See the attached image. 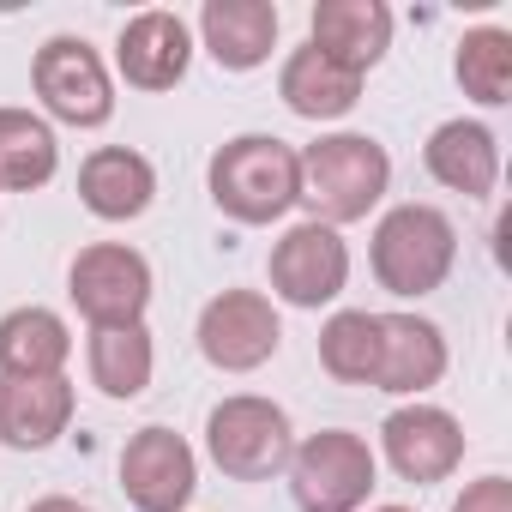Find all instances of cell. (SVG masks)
Returning a JSON list of instances; mask_svg holds the SVG:
<instances>
[{"instance_id":"8fae6325","label":"cell","mask_w":512,"mask_h":512,"mask_svg":"<svg viewBox=\"0 0 512 512\" xmlns=\"http://www.w3.org/2000/svg\"><path fill=\"white\" fill-rule=\"evenodd\" d=\"M380 446H386V464L404 482H416V488L446 482L464 464V428L440 404H404V410H392L380 422Z\"/></svg>"},{"instance_id":"5b68a950","label":"cell","mask_w":512,"mask_h":512,"mask_svg":"<svg viewBox=\"0 0 512 512\" xmlns=\"http://www.w3.org/2000/svg\"><path fill=\"white\" fill-rule=\"evenodd\" d=\"M290 494L302 512H362L374 482H380V458L362 434L350 428H320L290 452Z\"/></svg>"},{"instance_id":"6da1fadb","label":"cell","mask_w":512,"mask_h":512,"mask_svg":"<svg viewBox=\"0 0 512 512\" xmlns=\"http://www.w3.org/2000/svg\"><path fill=\"white\" fill-rule=\"evenodd\" d=\"M296 163H302V205L326 229L362 223L392 187V157L368 133H326L308 151H296Z\"/></svg>"},{"instance_id":"d6986e66","label":"cell","mask_w":512,"mask_h":512,"mask_svg":"<svg viewBox=\"0 0 512 512\" xmlns=\"http://www.w3.org/2000/svg\"><path fill=\"white\" fill-rule=\"evenodd\" d=\"M278 97L302 121H338V115H350L362 103V73H350V67L326 61L314 43H302L278 73Z\"/></svg>"},{"instance_id":"5bb4252c","label":"cell","mask_w":512,"mask_h":512,"mask_svg":"<svg viewBox=\"0 0 512 512\" xmlns=\"http://www.w3.org/2000/svg\"><path fill=\"white\" fill-rule=\"evenodd\" d=\"M73 380L67 374H43V380H13L0 374V446L13 452H43L67 434L73 422Z\"/></svg>"},{"instance_id":"e0dca14e","label":"cell","mask_w":512,"mask_h":512,"mask_svg":"<svg viewBox=\"0 0 512 512\" xmlns=\"http://www.w3.org/2000/svg\"><path fill=\"white\" fill-rule=\"evenodd\" d=\"M79 199L103 223H133L157 199V169H151V157H139L127 145H103L79 163Z\"/></svg>"},{"instance_id":"9c48e42d","label":"cell","mask_w":512,"mask_h":512,"mask_svg":"<svg viewBox=\"0 0 512 512\" xmlns=\"http://www.w3.org/2000/svg\"><path fill=\"white\" fill-rule=\"evenodd\" d=\"M344 284H350V247L338 229H326L314 217L284 229V241L272 247V290L290 308H326L344 296Z\"/></svg>"},{"instance_id":"8992f818","label":"cell","mask_w":512,"mask_h":512,"mask_svg":"<svg viewBox=\"0 0 512 512\" xmlns=\"http://www.w3.org/2000/svg\"><path fill=\"white\" fill-rule=\"evenodd\" d=\"M67 296L73 308L97 326H139L151 308V260L127 241H91L67 266Z\"/></svg>"},{"instance_id":"3957f363","label":"cell","mask_w":512,"mask_h":512,"mask_svg":"<svg viewBox=\"0 0 512 512\" xmlns=\"http://www.w3.org/2000/svg\"><path fill=\"white\" fill-rule=\"evenodd\" d=\"M368 266L380 278V290L392 296H434L452 266H458V229L440 205H392L374 223V247H368Z\"/></svg>"},{"instance_id":"2e32d148","label":"cell","mask_w":512,"mask_h":512,"mask_svg":"<svg viewBox=\"0 0 512 512\" xmlns=\"http://www.w3.org/2000/svg\"><path fill=\"white\" fill-rule=\"evenodd\" d=\"M308 43L326 61L368 73L392 49V7H380V0H320L308 19Z\"/></svg>"},{"instance_id":"44dd1931","label":"cell","mask_w":512,"mask_h":512,"mask_svg":"<svg viewBox=\"0 0 512 512\" xmlns=\"http://www.w3.org/2000/svg\"><path fill=\"white\" fill-rule=\"evenodd\" d=\"M55 169H61L55 127L31 109H0V187L31 193V187H49Z\"/></svg>"},{"instance_id":"52a82bcc","label":"cell","mask_w":512,"mask_h":512,"mask_svg":"<svg viewBox=\"0 0 512 512\" xmlns=\"http://www.w3.org/2000/svg\"><path fill=\"white\" fill-rule=\"evenodd\" d=\"M31 85L43 97V109L67 127H103L115 115V85L103 55L85 37H49L31 61Z\"/></svg>"},{"instance_id":"603a6c76","label":"cell","mask_w":512,"mask_h":512,"mask_svg":"<svg viewBox=\"0 0 512 512\" xmlns=\"http://www.w3.org/2000/svg\"><path fill=\"white\" fill-rule=\"evenodd\" d=\"M374 362H380V314L368 308H344L320 326V368L344 386H374Z\"/></svg>"},{"instance_id":"7402d4cb","label":"cell","mask_w":512,"mask_h":512,"mask_svg":"<svg viewBox=\"0 0 512 512\" xmlns=\"http://www.w3.org/2000/svg\"><path fill=\"white\" fill-rule=\"evenodd\" d=\"M91 386L103 398H139L151 386V368H157V350H151V332L145 320L139 326H97L91 332Z\"/></svg>"},{"instance_id":"484cf974","label":"cell","mask_w":512,"mask_h":512,"mask_svg":"<svg viewBox=\"0 0 512 512\" xmlns=\"http://www.w3.org/2000/svg\"><path fill=\"white\" fill-rule=\"evenodd\" d=\"M25 512H91L85 500H73V494H43V500H31Z\"/></svg>"},{"instance_id":"ba28073f","label":"cell","mask_w":512,"mask_h":512,"mask_svg":"<svg viewBox=\"0 0 512 512\" xmlns=\"http://www.w3.org/2000/svg\"><path fill=\"white\" fill-rule=\"evenodd\" d=\"M284 344V320L260 290H223L199 308V356L223 374L266 368Z\"/></svg>"},{"instance_id":"7c38bea8","label":"cell","mask_w":512,"mask_h":512,"mask_svg":"<svg viewBox=\"0 0 512 512\" xmlns=\"http://www.w3.org/2000/svg\"><path fill=\"white\" fill-rule=\"evenodd\" d=\"M115 67H121V79L133 91H175L187 79V67H193V31H187V19L163 13V7L127 19L121 37H115Z\"/></svg>"},{"instance_id":"ffe728a7","label":"cell","mask_w":512,"mask_h":512,"mask_svg":"<svg viewBox=\"0 0 512 512\" xmlns=\"http://www.w3.org/2000/svg\"><path fill=\"white\" fill-rule=\"evenodd\" d=\"M73 356V332L55 308H13L0 314V374L13 380H43L61 374Z\"/></svg>"},{"instance_id":"277c9868","label":"cell","mask_w":512,"mask_h":512,"mask_svg":"<svg viewBox=\"0 0 512 512\" xmlns=\"http://www.w3.org/2000/svg\"><path fill=\"white\" fill-rule=\"evenodd\" d=\"M205 452L235 482H272L290 464L296 434H290L284 404H272L260 392H235L205 416Z\"/></svg>"},{"instance_id":"30bf717a","label":"cell","mask_w":512,"mask_h":512,"mask_svg":"<svg viewBox=\"0 0 512 512\" xmlns=\"http://www.w3.org/2000/svg\"><path fill=\"white\" fill-rule=\"evenodd\" d=\"M199 488V458L175 428H139L121 446V494L133 512H187Z\"/></svg>"},{"instance_id":"cb8c5ba5","label":"cell","mask_w":512,"mask_h":512,"mask_svg":"<svg viewBox=\"0 0 512 512\" xmlns=\"http://www.w3.org/2000/svg\"><path fill=\"white\" fill-rule=\"evenodd\" d=\"M452 73H458L464 97H476L482 109H500L512 97V31H494V25L464 31Z\"/></svg>"},{"instance_id":"d4e9b609","label":"cell","mask_w":512,"mask_h":512,"mask_svg":"<svg viewBox=\"0 0 512 512\" xmlns=\"http://www.w3.org/2000/svg\"><path fill=\"white\" fill-rule=\"evenodd\" d=\"M452 512H512V482H506V476H476V482L452 500Z\"/></svg>"},{"instance_id":"9a60e30c","label":"cell","mask_w":512,"mask_h":512,"mask_svg":"<svg viewBox=\"0 0 512 512\" xmlns=\"http://www.w3.org/2000/svg\"><path fill=\"white\" fill-rule=\"evenodd\" d=\"M199 37L223 73H253L278 49V7L272 0H205Z\"/></svg>"},{"instance_id":"4fadbf2b","label":"cell","mask_w":512,"mask_h":512,"mask_svg":"<svg viewBox=\"0 0 512 512\" xmlns=\"http://www.w3.org/2000/svg\"><path fill=\"white\" fill-rule=\"evenodd\" d=\"M446 374V338L422 314H380V362H374V392L416 398L440 386Z\"/></svg>"},{"instance_id":"ac0fdd59","label":"cell","mask_w":512,"mask_h":512,"mask_svg":"<svg viewBox=\"0 0 512 512\" xmlns=\"http://www.w3.org/2000/svg\"><path fill=\"white\" fill-rule=\"evenodd\" d=\"M428 175L464 199H488L494 181H500V139L482 127V121H440L428 133V151H422Z\"/></svg>"},{"instance_id":"7a4b0ae2","label":"cell","mask_w":512,"mask_h":512,"mask_svg":"<svg viewBox=\"0 0 512 512\" xmlns=\"http://www.w3.org/2000/svg\"><path fill=\"white\" fill-rule=\"evenodd\" d=\"M205 181H211L217 211L235 223H278L302 199L296 145H284L278 133H241V139L217 145Z\"/></svg>"},{"instance_id":"4316f807","label":"cell","mask_w":512,"mask_h":512,"mask_svg":"<svg viewBox=\"0 0 512 512\" xmlns=\"http://www.w3.org/2000/svg\"><path fill=\"white\" fill-rule=\"evenodd\" d=\"M374 512H410V506H374Z\"/></svg>"}]
</instances>
